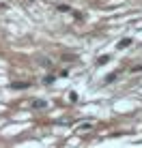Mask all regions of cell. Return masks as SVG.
I'll list each match as a JSON object with an SVG mask.
<instances>
[{
    "label": "cell",
    "mask_w": 142,
    "mask_h": 148,
    "mask_svg": "<svg viewBox=\"0 0 142 148\" xmlns=\"http://www.w3.org/2000/svg\"><path fill=\"white\" fill-rule=\"evenodd\" d=\"M11 88H15V90H26V88H30V82H13Z\"/></svg>",
    "instance_id": "6da1fadb"
},
{
    "label": "cell",
    "mask_w": 142,
    "mask_h": 148,
    "mask_svg": "<svg viewBox=\"0 0 142 148\" xmlns=\"http://www.w3.org/2000/svg\"><path fill=\"white\" fill-rule=\"evenodd\" d=\"M129 45H131V39H121L116 47H119V49H125V47H129Z\"/></svg>",
    "instance_id": "7a4b0ae2"
},
{
    "label": "cell",
    "mask_w": 142,
    "mask_h": 148,
    "mask_svg": "<svg viewBox=\"0 0 142 148\" xmlns=\"http://www.w3.org/2000/svg\"><path fill=\"white\" fill-rule=\"evenodd\" d=\"M114 79H116V73H110V75L103 77V84H110V82H114Z\"/></svg>",
    "instance_id": "3957f363"
},
{
    "label": "cell",
    "mask_w": 142,
    "mask_h": 148,
    "mask_svg": "<svg viewBox=\"0 0 142 148\" xmlns=\"http://www.w3.org/2000/svg\"><path fill=\"white\" fill-rule=\"evenodd\" d=\"M32 105H34V108H48V103H45V101H41V99L32 101Z\"/></svg>",
    "instance_id": "277c9868"
},
{
    "label": "cell",
    "mask_w": 142,
    "mask_h": 148,
    "mask_svg": "<svg viewBox=\"0 0 142 148\" xmlns=\"http://www.w3.org/2000/svg\"><path fill=\"white\" fill-rule=\"evenodd\" d=\"M110 60V56H99V60H97V64H105Z\"/></svg>",
    "instance_id": "5b68a950"
},
{
    "label": "cell",
    "mask_w": 142,
    "mask_h": 148,
    "mask_svg": "<svg viewBox=\"0 0 142 148\" xmlns=\"http://www.w3.org/2000/svg\"><path fill=\"white\" fill-rule=\"evenodd\" d=\"M58 11H60V13H67L69 7H67V4H58Z\"/></svg>",
    "instance_id": "8992f818"
},
{
    "label": "cell",
    "mask_w": 142,
    "mask_h": 148,
    "mask_svg": "<svg viewBox=\"0 0 142 148\" xmlns=\"http://www.w3.org/2000/svg\"><path fill=\"white\" fill-rule=\"evenodd\" d=\"M73 58H75V56H69V54H67V56H63V60H65V62H71Z\"/></svg>",
    "instance_id": "52a82bcc"
}]
</instances>
